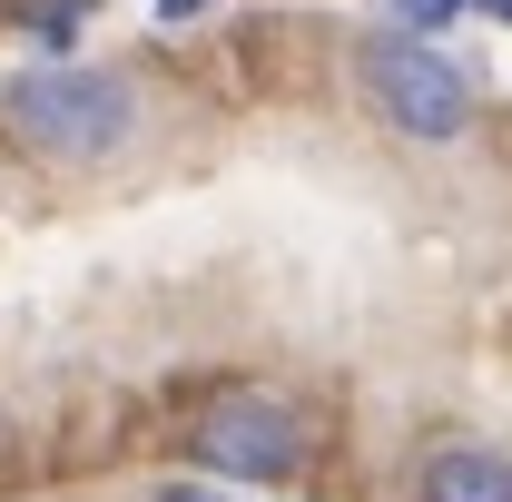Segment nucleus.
<instances>
[{
	"instance_id": "4",
	"label": "nucleus",
	"mask_w": 512,
	"mask_h": 502,
	"mask_svg": "<svg viewBox=\"0 0 512 502\" xmlns=\"http://www.w3.org/2000/svg\"><path fill=\"white\" fill-rule=\"evenodd\" d=\"M414 502H512V453H493V443H444V453H424Z\"/></svg>"
},
{
	"instance_id": "7",
	"label": "nucleus",
	"mask_w": 512,
	"mask_h": 502,
	"mask_svg": "<svg viewBox=\"0 0 512 502\" xmlns=\"http://www.w3.org/2000/svg\"><path fill=\"white\" fill-rule=\"evenodd\" d=\"M148 502H237V483H207V473H197V483H158Z\"/></svg>"
},
{
	"instance_id": "3",
	"label": "nucleus",
	"mask_w": 512,
	"mask_h": 502,
	"mask_svg": "<svg viewBox=\"0 0 512 502\" xmlns=\"http://www.w3.org/2000/svg\"><path fill=\"white\" fill-rule=\"evenodd\" d=\"M355 99L375 109V128L414 138V148H453L463 128L483 119V89H473V69L444 60L424 30H394V20L355 30Z\"/></svg>"
},
{
	"instance_id": "9",
	"label": "nucleus",
	"mask_w": 512,
	"mask_h": 502,
	"mask_svg": "<svg viewBox=\"0 0 512 502\" xmlns=\"http://www.w3.org/2000/svg\"><path fill=\"white\" fill-rule=\"evenodd\" d=\"M473 10H503V20H512V0H473Z\"/></svg>"
},
{
	"instance_id": "2",
	"label": "nucleus",
	"mask_w": 512,
	"mask_h": 502,
	"mask_svg": "<svg viewBox=\"0 0 512 502\" xmlns=\"http://www.w3.org/2000/svg\"><path fill=\"white\" fill-rule=\"evenodd\" d=\"M178 453H188L207 483L266 493V483H296L316 463V414L286 384H217L188 424H178Z\"/></svg>"
},
{
	"instance_id": "1",
	"label": "nucleus",
	"mask_w": 512,
	"mask_h": 502,
	"mask_svg": "<svg viewBox=\"0 0 512 502\" xmlns=\"http://www.w3.org/2000/svg\"><path fill=\"white\" fill-rule=\"evenodd\" d=\"M148 128V89L128 69H99V60H40L20 79H0V138L40 168H109L138 148Z\"/></svg>"
},
{
	"instance_id": "5",
	"label": "nucleus",
	"mask_w": 512,
	"mask_h": 502,
	"mask_svg": "<svg viewBox=\"0 0 512 502\" xmlns=\"http://www.w3.org/2000/svg\"><path fill=\"white\" fill-rule=\"evenodd\" d=\"M79 20H89V0H20V30H30V40H40L50 60H69Z\"/></svg>"
},
{
	"instance_id": "8",
	"label": "nucleus",
	"mask_w": 512,
	"mask_h": 502,
	"mask_svg": "<svg viewBox=\"0 0 512 502\" xmlns=\"http://www.w3.org/2000/svg\"><path fill=\"white\" fill-rule=\"evenodd\" d=\"M197 10H207V0H158V20H197Z\"/></svg>"
},
{
	"instance_id": "6",
	"label": "nucleus",
	"mask_w": 512,
	"mask_h": 502,
	"mask_svg": "<svg viewBox=\"0 0 512 502\" xmlns=\"http://www.w3.org/2000/svg\"><path fill=\"white\" fill-rule=\"evenodd\" d=\"M463 10H473V0H394V30H444Z\"/></svg>"
}]
</instances>
